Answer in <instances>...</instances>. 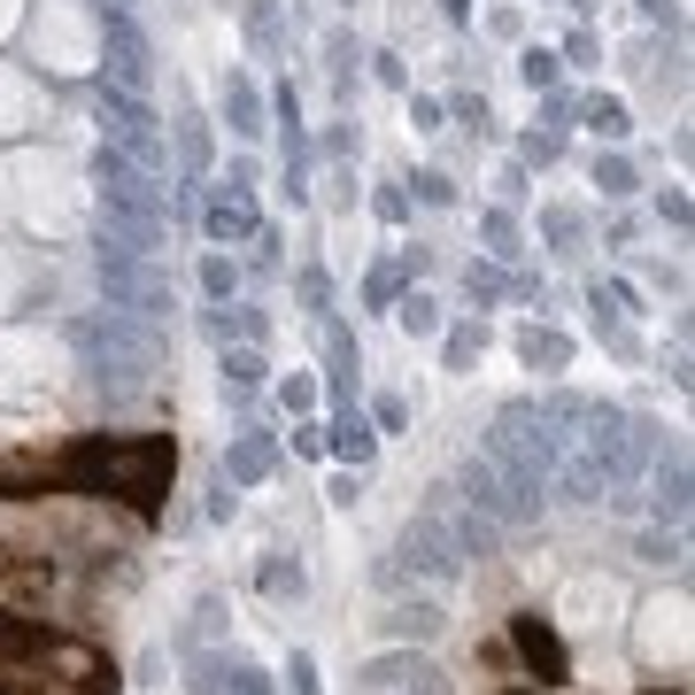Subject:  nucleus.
<instances>
[{
  "instance_id": "obj_30",
  "label": "nucleus",
  "mask_w": 695,
  "mask_h": 695,
  "mask_svg": "<svg viewBox=\"0 0 695 695\" xmlns=\"http://www.w3.org/2000/svg\"><path fill=\"white\" fill-rule=\"evenodd\" d=\"M432 325H441V309H432L425 294H410V302H402V332H432Z\"/></svg>"
},
{
  "instance_id": "obj_27",
  "label": "nucleus",
  "mask_w": 695,
  "mask_h": 695,
  "mask_svg": "<svg viewBox=\"0 0 695 695\" xmlns=\"http://www.w3.org/2000/svg\"><path fill=\"white\" fill-rule=\"evenodd\" d=\"M464 294H472V302H502V294H510V279H502L495 264H472V271H464Z\"/></svg>"
},
{
  "instance_id": "obj_8",
  "label": "nucleus",
  "mask_w": 695,
  "mask_h": 695,
  "mask_svg": "<svg viewBox=\"0 0 695 695\" xmlns=\"http://www.w3.org/2000/svg\"><path fill=\"white\" fill-rule=\"evenodd\" d=\"M379 580H432V587H449V580H464V557L449 549V534L432 526V517H410L402 526V541H394V557L379 564Z\"/></svg>"
},
{
  "instance_id": "obj_44",
  "label": "nucleus",
  "mask_w": 695,
  "mask_h": 695,
  "mask_svg": "<svg viewBox=\"0 0 695 695\" xmlns=\"http://www.w3.org/2000/svg\"><path fill=\"white\" fill-rule=\"evenodd\" d=\"M510 695H526V687H510Z\"/></svg>"
},
{
  "instance_id": "obj_13",
  "label": "nucleus",
  "mask_w": 695,
  "mask_h": 695,
  "mask_svg": "<svg viewBox=\"0 0 695 695\" xmlns=\"http://www.w3.org/2000/svg\"><path fill=\"white\" fill-rule=\"evenodd\" d=\"M649 517H657V526H680V517H687V456L680 449L649 456Z\"/></svg>"
},
{
  "instance_id": "obj_26",
  "label": "nucleus",
  "mask_w": 695,
  "mask_h": 695,
  "mask_svg": "<svg viewBox=\"0 0 695 695\" xmlns=\"http://www.w3.org/2000/svg\"><path fill=\"white\" fill-rule=\"evenodd\" d=\"M479 232H487V255H502V264L517 255V224H510L502 209H487V217H479Z\"/></svg>"
},
{
  "instance_id": "obj_2",
  "label": "nucleus",
  "mask_w": 695,
  "mask_h": 695,
  "mask_svg": "<svg viewBox=\"0 0 695 695\" xmlns=\"http://www.w3.org/2000/svg\"><path fill=\"white\" fill-rule=\"evenodd\" d=\"M0 664H32V672H47L62 695H117V687H124V680H117V657H109L101 642L62 634V626H47V619H24V611H9V602H0Z\"/></svg>"
},
{
  "instance_id": "obj_36",
  "label": "nucleus",
  "mask_w": 695,
  "mask_h": 695,
  "mask_svg": "<svg viewBox=\"0 0 695 695\" xmlns=\"http://www.w3.org/2000/svg\"><path fill=\"white\" fill-rule=\"evenodd\" d=\"M417 194H425V202H432V209H449V202H456V186H449V179H441V170H425V179H417Z\"/></svg>"
},
{
  "instance_id": "obj_21",
  "label": "nucleus",
  "mask_w": 695,
  "mask_h": 695,
  "mask_svg": "<svg viewBox=\"0 0 695 695\" xmlns=\"http://www.w3.org/2000/svg\"><path fill=\"white\" fill-rule=\"evenodd\" d=\"M371 449H379V432H371L364 417H340V425H332V456H348L356 472L371 464Z\"/></svg>"
},
{
  "instance_id": "obj_5",
  "label": "nucleus",
  "mask_w": 695,
  "mask_h": 695,
  "mask_svg": "<svg viewBox=\"0 0 695 695\" xmlns=\"http://www.w3.org/2000/svg\"><path fill=\"white\" fill-rule=\"evenodd\" d=\"M94 194H101V217H117V224H147V232H162V217H170V194L147 179L139 162H124L117 147L94 155Z\"/></svg>"
},
{
  "instance_id": "obj_15",
  "label": "nucleus",
  "mask_w": 695,
  "mask_h": 695,
  "mask_svg": "<svg viewBox=\"0 0 695 695\" xmlns=\"http://www.w3.org/2000/svg\"><path fill=\"white\" fill-rule=\"evenodd\" d=\"M202 224H209V240H217V247H224V240H255V232H264V217H255V202H247L240 186H232V194H217Z\"/></svg>"
},
{
  "instance_id": "obj_23",
  "label": "nucleus",
  "mask_w": 695,
  "mask_h": 695,
  "mask_svg": "<svg viewBox=\"0 0 695 695\" xmlns=\"http://www.w3.org/2000/svg\"><path fill=\"white\" fill-rule=\"evenodd\" d=\"M634 557H642V564H680L687 541H680V526H649V534L634 541Z\"/></svg>"
},
{
  "instance_id": "obj_3",
  "label": "nucleus",
  "mask_w": 695,
  "mask_h": 695,
  "mask_svg": "<svg viewBox=\"0 0 695 695\" xmlns=\"http://www.w3.org/2000/svg\"><path fill=\"white\" fill-rule=\"evenodd\" d=\"M70 340H77L85 371H94V387H101L109 402H132V394L162 371V340H155L139 317H124V309H109V317H77Z\"/></svg>"
},
{
  "instance_id": "obj_18",
  "label": "nucleus",
  "mask_w": 695,
  "mask_h": 695,
  "mask_svg": "<svg viewBox=\"0 0 695 695\" xmlns=\"http://www.w3.org/2000/svg\"><path fill=\"white\" fill-rule=\"evenodd\" d=\"M517 356H526L534 371H564V364H572V340L549 332V325H526V332H517Z\"/></svg>"
},
{
  "instance_id": "obj_43",
  "label": "nucleus",
  "mask_w": 695,
  "mask_h": 695,
  "mask_svg": "<svg viewBox=\"0 0 695 695\" xmlns=\"http://www.w3.org/2000/svg\"><path fill=\"white\" fill-rule=\"evenodd\" d=\"M572 9H587V0H572Z\"/></svg>"
},
{
  "instance_id": "obj_42",
  "label": "nucleus",
  "mask_w": 695,
  "mask_h": 695,
  "mask_svg": "<svg viewBox=\"0 0 695 695\" xmlns=\"http://www.w3.org/2000/svg\"><path fill=\"white\" fill-rule=\"evenodd\" d=\"M441 9H449V16H472V0H441Z\"/></svg>"
},
{
  "instance_id": "obj_1",
  "label": "nucleus",
  "mask_w": 695,
  "mask_h": 695,
  "mask_svg": "<svg viewBox=\"0 0 695 695\" xmlns=\"http://www.w3.org/2000/svg\"><path fill=\"white\" fill-rule=\"evenodd\" d=\"M170 464H179V441H170V432H85V441L54 464V479L77 487V495H117L139 517H155L162 495H170Z\"/></svg>"
},
{
  "instance_id": "obj_17",
  "label": "nucleus",
  "mask_w": 695,
  "mask_h": 695,
  "mask_svg": "<svg viewBox=\"0 0 695 695\" xmlns=\"http://www.w3.org/2000/svg\"><path fill=\"white\" fill-rule=\"evenodd\" d=\"M264 472H271V441H264V432H240V441L224 449V479L232 487H255Z\"/></svg>"
},
{
  "instance_id": "obj_19",
  "label": "nucleus",
  "mask_w": 695,
  "mask_h": 695,
  "mask_svg": "<svg viewBox=\"0 0 695 695\" xmlns=\"http://www.w3.org/2000/svg\"><path fill=\"white\" fill-rule=\"evenodd\" d=\"M379 626H387V634H417V642H432V634L449 626V611H441V602H394Z\"/></svg>"
},
{
  "instance_id": "obj_7",
  "label": "nucleus",
  "mask_w": 695,
  "mask_h": 695,
  "mask_svg": "<svg viewBox=\"0 0 695 695\" xmlns=\"http://www.w3.org/2000/svg\"><path fill=\"white\" fill-rule=\"evenodd\" d=\"M101 294H109V309H124V317H139V325L170 317V279H162V264H155V255L101 247Z\"/></svg>"
},
{
  "instance_id": "obj_11",
  "label": "nucleus",
  "mask_w": 695,
  "mask_h": 695,
  "mask_svg": "<svg viewBox=\"0 0 695 695\" xmlns=\"http://www.w3.org/2000/svg\"><path fill=\"white\" fill-rule=\"evenodd\" d=\"M356 680H364V695H449V672L432 657H417V649H387Z\"/></svg>"
},
{
  "instance_id": "obj_39",
  "label": "nucleus",
  "mask_w": 695,
  "mask_h": 695,
  "mask_svg": "<svg viewBox=\"0 0 695 695\" xmlns=\"http://www.w3.org/2000/svg\"><path fill=\"white\" fill-rule=\"evenodd\" d=\"M0 695H62V687H32V680H16L9 664H0Z\"/></svg>"
},
{
  "instance_id": "obj_40",
  "label": "nucleus",
  "mask_w": 695,
  "mask_h": 695,
  "mask_svg": "<svg viewBox=\"0 0 695 695\" xmlns=\"http://www.w3.org/2000/svg\"><path fill=\"white\" fill-rule=\"evenodd\" d=\"M294 695H317V664L309 657H294Z\"/></svg>"
},
{
  "instance_id": "obj_9",
  "label": "nucleus",
  "mask_w": 695,
  "mask_h": 695,
  "mask_svg": "<svg viewBox=\"0 0 695 695\" xmlns=\"http://www.w3.org/2000/svg\"><path fill=\"white\" fill-rule=\"evenodd\" d=\"M449 487H456V495H464L479 517H495V526H534V517H541V502H534V495H517V487H510V479H502L487 456H464Z\"/></svg>"
},
{
  "instance_id": "obj_37",
  "label": "nucleus",
  "mask_w": 695,
  "mask_h": 695,
  "mask_svg": "<svg viewBox=\"0 0 695 695\" xmlns=\"http://www.w3.org/2000/svg\"><path fill=\"white\" fill-rule=\"evenodd\" d=\"M472 356H479V332H472V325H464V332H456V340H449V364H456V371H464V364H472Z\"/></svg>"
},
{
  "instance_id": "obj_6",
  "label": "nucleus",
  "mask_w": 695,
  "mask_h": 695,
  "mask_svg": "<svg viewBox=\"0 0 695 695\" xmlns=\"http://www.w3.org/2000/svg\"><path fill=\"white\" fill-rule=\"evenodd\" d=\"M101 147H117L124 162H139L147 179H162V162H170V139H162L155 109L139 94H117V85H101Z\"/></svg>"
},
{
  "instance_id": "obj_16",
  "label": "nucleus",
  "mask_w": 695,
  "mask_h": 695,
  "mask_svg": "<svg viewBox=\"0 0 695 695\" xmlns=\"http://www.w3.org/2000/svg\"><path fill=\"white\" fill-rule=\"evenodd\" d=\"M224 124L240 132V139H255V132H264V94H255V77H224Z\"/></svg>"
},
{
  "instance_id": "obj_35",
  "label": "nucleus",
  "mask_w": 695,
  "mask_h": 695,
  "mask_svg": "<svg viewBox=\"0 0 695 695\" xmlns=\"http://www.w3.org/2000/svg\"><path fill=\"white\" fill-rule=\"evenodd\" d=\"M202 286H209V294H217V302H224V294H232V264H224V255H209V264H202Z\"/></svg>"
},
{
  "instance_id": "obj_25",
  "label": "nucleus",
  "mask_w": 695,
  "mask_h": 695,
  "mask_svg": "<svg viewBox=\"0 0 695 695\" xmlns=\"http://www.w3.org/2000/svg\"><path fill=\"white\" fill-rule=\"evenodd\" d=\"M517 70H526V85H534V94H557V77H564V62H557L549 47H534L526 62H517Z\"/></svg>"
},
{
  "instance_id": "obj_14",
  "label": "nucleus",
  "mask_w": 695,
  "mask_h": 695,
  "mask_svg": "<svg viewBox=\"0 0 695 695\" xmlns=\"http://www.w3.org/2000/svg\"><path fill=\"white\" fill-rule=\"evenodd\" d=\"M510 642H517V657H526V672H541V687H557V680H572V664H564V642L526 611V619H510Z\"/></svg>"
},
{
  "instance_id": "obj_31",
  "label": "nucleus",
  "mask_w": 695,
  "mask_h": 695,
  "mask_svg": "<svg viewBox=\"0 0 695 695\" xmlns=\"http://www.w3.org/2000/svg\"><path fill=\"white\" fill-rule=\"evenodd\" d=\"M224 672H232L224 657H202V664H194V695H224Z\"/></svg>"
},
{
  "instance_id": "obj_4",
  "label": "nucleus",
  "mask_w": 695,
  "mask_h": 695,
  "mask_svg": "<svg viewBox=\"0 0 695 695\" xmlns=\"http://www.w3.org/2000/svg\"><path fill=\"white\" fill-rule=\"evenodd\" d=\"M572 441L602 464V479H611V495H619V487H634V479L649 472V456L664 449V432H657V417H634V410H611V402H587V417H580Z\"/></svg>"
},
{
  "instance_id": "obj_24",
  "label": "nucleus",
  "mask_w": 695,
  "mask_h": 695,
  "mask_svg": "<svg viewBox=\"0 0 695 695\" xmlns=\"http://www.w3.org/2000/svg\"><path fill=\"white\" fill-rule=\"evenodd\" d=\"M587 132L595 139H626L634 124H626V101H587Z\"/></svg>"
},
{
  "instance_id": "obj_38",
  "label": "nucleus",
  "mask_w": 695,
  "mask_h": 695,
  "mask_svg": "<svg viewBox=\"0 0 695 695\" xmlns=\"http://www.w3.org/2000/svg\"><path fill=\"white\" fill-rule=\"evenodd\" d=\"M410 124L417 132H441V101H410Z\"/></svg>"
},
{
  "instance_id": "obj_29",
  "label": "nucleus",
  "mask_w": 695,
  "mask_h": 695,
  "mask_svg": "<svg viewBox=\"0 0 695 695\" xmlns=\"http://www.w3.org/2000/svg\"><path fill=\"white\" fill-rule=\"evenodd\" d=\"M595 186H602V194H634V170H626L619 155H595Z\"/></svg>"
},
{
  "instance_id": "obj_32",
  "label": "nucleus",
  "mask_w": 695,
  "mask_h": 695,
  "mask_svg": "<svg viewBox=\"0 0 695 695\" xmlns=\"http://www.w3.org/2000/svg\"><path fill=\"white\" fill-rule=\"evenodd\" d=\"M224 687H232V695H271V680L255 672V664H232V672H224Z\"/></svg>"
},
{
  "instance_id": "obj_12",
  "label": "nucleus",
  "mask_w": 695,
  "mask_h": 695,
  "mask_svg": "<svg viewBox=\"0 0 695 695\" xmlns=\"http://www.w3.org/2000/svg\"><path fill=\"white\" fill-rule=\"evenodd\" d=\"M425 517H432V526H441V534H449V549H456L464 564L495 549V517H479V510H472V502H464L456 487H432V502H425Z\"/></svg>"
},
{
  "instance_id": "obj_22",
  "label": "nucleus",
  "mask_w": 695,
  "mask_h": 695,
  "mask_svg": "<svg viewBox=\"0 0 695 695\" xmlns=\"http://www.w3.org/2000/svg\"><path fill=\"white\" fill-rule=\"evenodd\" d=\"M255 580H264V595H279V602L309 587V572H302V564H294L286 549H271V557H264V572H255Z\"/></svg>"
},
{
  "instance_id": "obj_10",
  "label": "nucleus",
  "mask_w": 695,
  "mask_h": 695,
  "mask_svg": "<svg viewBox=\"0 0 695 695\" xmlns=\"http://www.w3.org/2000/svg\"><path fill=\"white\" fill-rule=\"evenodd\" d=\"M109 16V54H101V85H117V94H139L155 85V54H147V32L132 24V9H101Z\"/></svg>"
},
{
  "instance_id": "obj_41",
  "label": "nucleus",
  "mask_w": 695,
  "mask_h": 695,
  "mask_svg": "<svg viewBox=\"0 0 695 695\" xmlns=\"http://www.w3.org/2000/svg\"><path fill=\"white\" fill-rule=\"evenodd\" d=\"M642 9H649V16H664V24H672V0H642Z\"/></svg>"
},
{
  "instance_id": "obj_20",
  "label": "nucleus",
  "mask_w": 695,
  "mask_h": 695,
  "mask_svg": "<svg viewBox=\"0 0 695 695\" xmlns=\"http://www.w3.org/2000/svg\"><path fill=\"white\" fill-rule=\"evenodd\" d=\"M62 479H54V464H0V495L9 502H24V495H54Z\"/></svg>"
},
{
  "instance_id": "obj_28",
  "label": "nucleus",
  "mask_w": 695,
  "mask_h": 695,
  "mask_svg": "<svg viewBox=\"0 0 695 695\" xmlns=\"http://www.w3.org/2000/svg\"><path fill=\"white\" fill-rule=\"evenodd\" d=\"M224 387H264V356H255V348H240V356H224Z\"/></svg>"
},
{
  "instance_id": "obj_34",
  "label": "nucleus",
  "mask_w": 695,
  "mask_h": 695,
  "mask_svg": "<svg viewBox=\"0 0 695 695\" xmlns=\"http://www.w3.org/2000/svg\"><path fill=\"white\" fill-rule=\"evenodd\" d=\"M541 224H549V240H557V247H572V240H580V209H549Z\"/></svg>"
},
{
  "instance_id": "obj_33",
  "label": "nucleus",
  "mask_w": 695,
  "mask_h": 695,
  "mask_svg": "<svg viewBox=\"0 0 695 695\" xmlns=\"http://www.w3.org/2000/svg\"><path fill=\"white\" fill-rule=\"evenodd\" d=\"M564 155V132H526V162H557Z\"/></svg>"
}]
</instances>
